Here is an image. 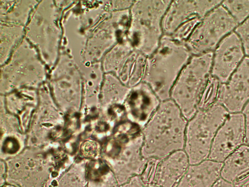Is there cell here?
<instances>
[{"instance_id":"1","label":"cell","mask_w":249,"mask_h":187,"mask_svg":"<svg viewBox=\"0 0 249 187\" xmlns=\"http://www.w3.org/2000/svg\"><path fill=\"white\" fill-rule=\"evenodd\" d=\"M187 122L173 100L161 102L142 129V156L147 160H161L173 152L184 150Z\"/></svg>"},{"instance_id":"2","label":"cell","mask_w":249,"mask_h":187,"mask_svg":"<svg viewBox=\"0 0 249 187\" xmlns=\"http://www.w3.org/2000/svg\"><path fill=\"white\" fill-rule=\"evenodd\" d=\"M192 56L185 43L163 35L157 50L147 58L142 81L161 102L170 99L175 82Z\"/></svg>"},{"instance_id":"3","label":"cell","mask_w":249,"mask_h":187,"mask_svg":"<svg viewBox=\"0 0 249 187\" xmlns=\"http://www.w3.org/2000/svg\"><path fill=\"white\" fill-rule=\"evenodd\" d=\"M143 141L142 129L127 119L114 130L106 154L119 186L142 172L147 161L142 153Z\"/></svg>"},{"instance_id":"4","label":"cell","mask_w":249,"mask_h":187,"mask_svg":"<svg viewBox=\"0 0 249 187\" xmlns=\"http://www.w3.org/2000/svg\"><path fill=\"white\" fill-rule=\"evenodd\" d=\"M171 0L134 1L129 9L126 38L137 51L146 57L160 44L163 34L162 23Z\"/></svg>"},{"instance_id":"5","label":"cell","mask_w":249,"mask_h":187,"mask_svg":"<svg viewBox=\"0 0 249 187\" xmlns=\"http://www.w3.org/2000/svg\"><path fill=\"white\" fill-rule=\"evenodd\" d=\"M213 52L192 56L181 71L170 93V99L188 121L198 110L202 94L211 75Z\"/></svg>"},{"instance_id":"6","label":"cell","mask_w":249,"mask_h":187,"mask_svg":"<svg viewBox=\"0 0 249 187\" xmlns=\"http://www.w3.org/2000/svg\"><path fill=\"white\" fill-rule=\"evenodd\" d=\"M229 114L223 106L215 103L207 108L198 109L188 121L184 150L190 165L208 158L215 135Z\"/></svg>"},{"instance_id":"7","label":"cell","mask_w":249,"mask_h":187,"mask_svg":"<svg viewBox=\"0 0 249 187\" xmlns=\"http://www.w3.org/2000/svg\"><path fill=\"white\" fill-rule=\"evenodd\" d=\"M220 0H173L164 16V35L185 43L202 19L219 5Z\"/></svg>"},{"instance_id":"8","label":"cell","mask_w":249,"mask_h":187,"mask_svg":"<svg viewBox=\"0 0 249 187\" xmlns=\"http://www.w3.org/2000/svg\"><path fill=\"white\" fill-rule=\"evenodd\" d=\"M237 25L228 11L219 5L202 19L185 44L192 56L213 52L219 40Z\"/></svg>"},{"instance_id":"9","label":"cell","mask_w":249,"mask_h":187,"mask_svg":"<svg viewBox=\"0 0 249 187\" xmlns=\"http://www.w3.org/2000/svg\"><path fill=\"white\" fill-rule=\"evenodd\" d=\"M147 58L135 49L125 36L113 47L106 60V68L131 88L143 81Z\"/></svg>"},{"instance_id":"10","label":"cell","mask_w":249,"mask_h":187,"mask_svg":"<svg viewBox=\"0 0 249 187\" xmlns=\"http://www.w3.org/2000/svg\"><path fill=\"white\" fill-rule=\"evenodd\" d=\"M189 165L184 150H178L161 160H148L140 176L149 186L175 187Z\"/></svg>"},{"instance_id":"11","label":"cell","mask_w":249,"mask_h":187,"mask_svg":"<svg viewBox=\"0 0 249 187\" xmlns=\"http://www.w3.org/2000/svg\"><path fill=\"white\" fill-rule=\"evenodd\" d=\"M245 136L243 114L242 112L230 113L215 135L208 159L223 163L244 144Z\"/></svg>"},{"instance_id":"12","label":"cell","mask_w":249,"mask_h":187,"mask_svg":"<svg viewBox=\"0 0 249 187\" xmlns=\"http://www.w3.org/2000/svg\"><path fill=\"white\" fill-rule=\"evenodd\" d=\"M249 101V57H246L228 81L221 83L216 103L230 113L242 112Z\"/></svg>"},{"instance_id":"13","label":"cell","mask_w":249,"mask_h":187,"mask_svg":"<svg viewBox=\"0 0 249 187\" xmlns=\"http://www.w3.org/2000/svg\"><path fill=\"white\" fill-rule=\"evenodd\" d=\"M160 103L150 86L142 81L130 89L123 106L127 120L142 129Z\"/></svg>"},{"instance_id":"14","label":"cell","mask_w":249,"mask_h":187,"mask_svg":"<svg viewBox=\"0 0 249 187\" xmlns=\"http://www.w3.org/2000/svg\"><path fill=\"white\" fill-rule=\"evenodd\" d=\"M244 56L241 40L235 32L225 37L213 56L211 75L221 83L228 81Z\"/></svg>"},{"instance_id":"15","label":"cell","mask_w":249,"mask_h":187,"mask_svg":"<svg viewBox=\"0 0 249 187\" xmlns=\"http://www.w3.org/2000/svg\"><path fill=\"white\" fill-rule=\"evenodd\" d=\"M220 177L234 187H249V146L243 144L224 161Z\"/></svg>"},{"instance_id":"16","label":"cell","mask_w":249,"mask_h":187,"mask_svg":"<svg viewBox=\"0 0 249 187\" xmlns=\"http://www.w3.org/2000/svg\"><path fill=\"white\" fill-rule=\"evenodd\" d=\"M222 163L207 159L190 165L175 187H213L220 178Z\"/></svg>"},{"instance_id":"17","label":"cell","mask_w":249,"mask_h":187,"mask_svg":"<svg viewBox=\"0 0 249 187\" xmlns=\"http://www.w3.org/2000/svg\"><path fill=\"white\" fill-rule=\"evenodd\" d=\"M130 89L114 75H107L105 90L108 106L123 105Z\"/></svg>"},{"instance_id":"18","label":"cell","mask_w":249,"mask_h":187,"mask_svg":"<svg viewBox=\"0 0 249 187\" xmlns=\"http://www.w3.org/2000/svg\"><path fill=\"white\" fill-rule=\"evenodd\" d=\"M221 83L218 79L210 75L200 99L198 110L207 108L216 103Z\"/></svg>"},{"instance_id":"19","label":"cell","mask_w":249,"mask_h":187,"mask_svg":"<svg viewBox=\"0 0 249 187\" xmlns=\"http://www.w3.org/2000/svg\"><path fill=\"white\" fill-rule=\"evenodd\" d=\"M222 5L237 23L242 22L249 16V0H226Z\"/></svg>"},{"instance_id":"20","label":"cell","mask_w":249,"mask_h":187,"mask_svg":"<svg viewBox=\"0 0 249 187\" xmlns=\"http://www.w3.org/2000/svg\"><path fill=\"white\" fill-rule=\"evenodd\" d=\"M235 31L241 40L246 54L249 56V18L238 26Z\"/></svg>"},{"instance_id":"21","label":"cell","mask_w":249,"mask_h":187,"mask_svg":"<svg viewBox=\"0 0 249 187\" xmlns=\"http://www.w3.org/2000/svg\"><path fill=\"white\" fill-rule=\"evenodd\" d=\"M84 184L83 179L69 175L62 178L56 187H85Z\"/></svg>"},{"instance_id":"22","label":"cell","mask_w":249,"mask_h":187,"mask_svg":"<svg viewBox=\"0 0 249 187\" xmlns=\"http://www.w3.org/2000/svg\"><path fill=\"white\" fill-rule=\"evenodd\" d=\"M245 119V136L244 144L249 146V101L242 111Z\"/></svg>"},{"instance_id":"23","label":"cell","mask_w":249,"mask_h":187,"mask_svg":"<svg viewBox=\"0 0 249 187\" xmlns=\"http://www.w3.org/2000/svg\"><path fill=\"white\" fill-rule=\"evenodd\" d=\"M120 187H155L149 186L144 184L142 181L140 175L133 177L125 184L120 186Z\"/></svg>"},{"instance_id":"24","label":"cell","mask_w":249,"mask_h":187,"mask_svg":"<svg viewBox=\"0 0 249 187\" xmlns=\"http://www.w3.org/2000/svg\"><path fill=\"white\" fill-rule=\"evenodd\" d=\"M213 187H234V186L231 183L220 177Z\"/></svg>"}]
</instances>
